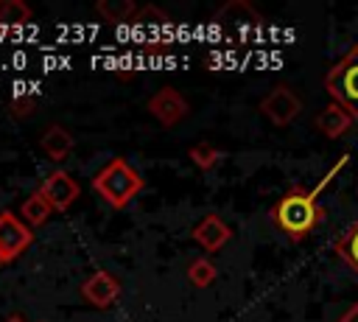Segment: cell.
Masks as SVG:
<instances>
[{"mask_svg":"<svg viewBox=\"0 0 358 322\" xmlns=\"http://www.w3.org/2000/svg\"><path fill=\"white\" fill-rule=\"evenodd\" d=\"M134 22L137 25H157V28H168L171 25V17L162 11V8H157V6H143L140 11H137V17H134Z\"/></svg>","mask_w":358,"mask_h":322,"instance_id":"obj_18","label":"cell"},{"mask_svg":"<svg viewBox=\"0 0 358 322\" xmlns=\"http://www.w3.org/2000/svg\"><path fill=\"white\" fill-rule=\"evenodd\" d=\"M215 277H218V269H215V263H213L210 258L199 255V258H193V260L187 263V280H190L196 288H207V286H213Z\"/></svg>","mask_w":358,"mask_h":322,"instance_id":"obj_15","label":"cell"},{"mask_svg":"<svg viewBox=\"0 0 358 322\" xmlns=\"http://www.w3.org/2000/svg\"><path fill=\"white\" fill-rule=\"evenodd\" d=\"M81 297L95 308H106L120 297V280L112 272L98 269L81 283Z\"/></svg>","mask_w":358,"mask_h":322,"instance_id":"obj_9","label":"cell"},{"mask_svg":"<svg viewBox=\"0 0 358 322\" xmlns=\"http://www.w3.org/2000/svg\"><path fill=\"white\" fill-rule=\"evenodd\" d=\"M8 109H11L14 118H31L34 109H36V98L34 95H17V98H11Z\"/></svg>","mask_w":358,"mask_h":322,"instance_id":"obj_19","label":"cell"},{"mask_svg":"<svg viewBox=\"0 0 358 322\" xmlns=\"http://www.w3.org/2000/svg\"><path fill=\"white\" fill-rule=\"evenodd\" d=\"M260 112L274 123V126H288L296 120L302 112V98L294 92L291 84H277L260 98Z\"/></svg>","mask_w":358,"mask_h":322,"instance_id":"obj_4","label":"cell"},{"mask_svg":"<svg viewBox=\"0 0 358 322\" xmlns=\"http://www.w3.org/2000/svg\"><path fill=\"white\" fill-rule=\"evenodd\" d=\"M347 162H350V154H341V157L336 160V165H330V171L316 182V188H310V190L291 188L288 193H282V196L274 202L271 213H268L271 224H274L280 232H285L291 241L308 238V235L327 218L324 207L319 204V193L330 185V179H333Z\"/></svg>","mask_w":358,"mask_h":322,"instance_id":"obj_1","label":"cell"},{"mask_svg":"<svg viewBox=\"0 0 358 322\" xmlns=\"http://www.w3.org/2000/svg\"><path fill=\"white\" fill-rule=\"evenodd\" d=\"M3 322H25V319H22V316H20V314H11V316H6V319H3Z\"/></svg>","mask_w":358,"mask_h":322,"instance_id":"obj_21","label":"cell"},{"mask_svg":"<svg viewBox=\"0 0 358 322\" xmlns=\"http://www.w3.org/2000/svg\"><path fill=\"white\" fill-rule=\"evenodd\" d=\"M34 11L22 0H0V28H17L31 22Z\"/></svg>","mask_w":358,"mask_h":322,"instance_id":"obj_14","label":"cell"},{"mask_svg":"<svg viewBox=\"0 0 358 322\" xmlns=\"http://www.w3.org/2000/svg\"><path fill=\"white\" fill-rule=\"evenodd\" d=\"M31 244H34V230L22 221V216H17L14 210H3L0 213V255L6 260H14Z\"/></svg>","mask_w":358,"mask_h":322,"instance_id":"obj_6","label":"cell"},{"mask_svg":"<svg viewBox=\"0 0 358 322\" xmlns=\"http://www.w3.org/2000/svg\"><path fill=\"white\" fill-rule=\"evenodd\" d=\"M143 176L140 171L123 160V157H112L95 176H92V188L95 193L115 210H123L140 190H143Z\"/></svg>","mask_w":358,"mask_h":322,"instance_id":"obj_2","label":"cell"},{"mask_svg":"<svg viewBox=\"0 0 358 322\" xmlns=\"http://www.w3.org/2000/svg\"><path fill=\"white\" fill-rule=\"evenodd\" d=\"M336 322H358V300H355V302H352V305H350V308H347Z\"/></svg>","mask_w":358,"mask_h":322,"instance_id":"obj_20","label":"cell"},{"mask_svg":"<svg viewBox=\"0 0 358 322\" xmlns=\"http://www.w3.org/2000/svg\"><path fill=\"white\" fill-rule=\"evenodd\" d=\"M324 90L330 92L333 104L344 106L358 123V42L330 67L324 76Z\"/></svg>","mask_w":358,"mask_h":322,"instance_id":"obj_3","label":"cell"},{"mask_svg":"<svg viewBox=\"0 0 358 322\" xmlns=\"http://www.w3.org/2000/svg\"><path fill=\"white\" fill-rule=\"evenodd\" d=\"M187 157H190V162H193L199 171H213V168L218 165V160H221V151H218L213 143L201 140V143H193V146L187 148Z\"/></svg>","mask_w":358,"mask_h":322,"instance_id":"obj_16","label":"cell"},{"mask_svg":"<svg viewBox=\"0 0 358 322\" xmlns=\"http://www.w3.org/2000/svg\"><path fill=\"white\" fill-rule=\"evenodd\" d=\"M336 252H338V258L358 274V221L336 241Z\"/></svg>","mask_w":358,"mask_h":322,"instance_id":"obj_17","label":"cell"},{"mask_svg":"<svg viewBox=\"0 0 358 322\" xmlns=\"http://www.w3.org/2000/svg\"><path fill=\"white\" fill-rule=\"evenodd\" d=\"M355 199H358V193H355Z\"/></svg>","mask_w":358,"mask_h":322,"instance_id":"obj_24","label":"cell"},{"mask_svg":"<svg viewBox=\"0 0 358 322\" xmlns=\"http://www.w3.org/2000/svg\"><path fill=\"white\" fill-rule=\"evenodd\" d=\"M190 238H193L204 252H218V249H224V244L232 238V227H229L218 213H207V216H201V218L193 224Z\"/></svg>","mask_w":358,"mask_h":322,"instance_id":"obj_8","label":"cell"},{"mask_svg":"<svg viewBox=\"0 0 358 322\" xmlns=\"http://www.w3.org/2000/svg\"><path fill=\"white\" fill-rule=\"evenodd\" d=\"M73 146H76L73 132L64 129L62 123H50V126L39 134V148L45 151V157H48L50 162H62V160H67V154L73 151Z\"/></svg>","mask_w":358,"mask_h":322,"instance_id":"obj_10","label":"cell"},{"mask_svg":"<svg viewBox=\"0 0 358 322\" xmlns=\"http://www.w3.org/2000/svg\"><path fill=\"white\" fill-rule=\"evenodd\" d=\"M36 322H45V319H36Z\"/></svg>","mask_w":358,"mask_h":322,"instance_id":"obj_23","label":"cell"},{"mask_svg":"<svg viewBox=\"0 0 358 322\" xmlns=\"http://www.w3.org/2000/svg\"><path fill=\"white\" fill-rule=\"evenodd\" d=\"M39 190L45 193V199L53 204L56 213H64V210L73 207L76 199L81 196V185H78V179H76L73 174H67L64 168H53V171L42 179Z\"/></svg>","mask_w":358,"mask_h":322,"instance_id":"obj_7","label":"cell"},{"mask_svg":"<svg viewBox=\"0 0 358 322\" xmlns=\"http://www.w3.org/2000/svg\"><path fill=\"white\" fill-rule=\"evenodd\" d=\"M352 123H355L352 115H350L344 106H338V104H327V106L316 115V129H319L327 140H338V137H344V134L350 132Z\"/></svg>","mask_w":358,"mask_h":322,"instance_id":"obj_11","label":"cell"},{"mask_svg":"<svg viewBox=\"0 0 358 322\" xmlns=\"http://www.w3.org/2000/svg\"><path fill=\"white\" fill-rule=\"evenodd\" d=\"M3 263H8V260H6V258H3V255H0V266H3Z\"/></svg>","mask_w":358,"mask_h":322,"instance_id":"obj_22","label":"cell"},{"mask_svg":"<svg viewBox=\"0 0 358 322\" xmlns=\"http://www.w3.org/2000/svg\"><path fill=\"white\" fill-rule=\"evenodd\" d=\"M50 213H53V204L45 199V193H42L39 188L22 202V221H25L28 227H39V224H45V221L50 218Z\"/></svg>","mask_w":358,"mask_h":322,"instance_id":"obj_12","label":"cell"},{"mask_svg":"<svg viewBox=\"0 0 358 322\" xmlns=\"http://www.w3.org/2000/svg\"><path fill=\"white\" fill-rule=\"evenodd\" d=\"M145 106H148L151 118H154L159 126H165V129L182 123V120L190 115V104H187V98H185L176 87H171V84L159 87V90L148 98Z\"/></svg>","mask_w":358,"mask_h":322,"instance_id":"obj_5","label":"cell"},{"mask_svg":"<svg viewBox=\"0 0 358 322\" xmlns=\"http://www.w3.org/2000/svg\"><path fill=\"white\" fill-rule=\"evenodd\" d=\"M95 11L106 22H126V20H134L140 8L131 0H98L95 3Z\"/></svg>","mask_w":358,"mask_h":322,"instance_id":"obj_13","label":"cell"}]
</instances>
